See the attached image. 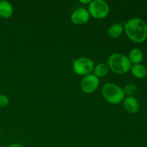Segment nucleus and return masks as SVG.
<instances>
[{
	"mask_svg": "<svg viewBox=\"0 0 147 147\" xmlns=\"http://www.w3.org/2000/svg\"><path fill=\"white\" fill-rule=\"evenodd\" d=\"M123 30L127 37L135 43H142L147 38V24L139 17L130 19L125 23Z\"/></svg>",
	"mask_w": 147,
	"mask_h": 147,
	"instance_id": "1",
	"label": "nucleus"
},
{
	"mask_svg": "<svg viewBox=\"0 0 147 147\" xmlns=\"http://www.w3.org/2000/svg\"><path fill=\"white\" fill-rule=\"evenodd\" d=\"M109 68L116 74H124L130 71L132 64L128 57L121 53H113L108 58Z\"/></svg>",
	"mask_w": 147,
	"mask_h": 147,
	"instance_id": "2",
	"label": "nucleus"
},
{
	"mask_svg": "<svg viewBox=\"0 0 147 147\" xmlns=\"http://www.w3.org/2000/svg\"><path fill=\"white\" fill-rule=\"evenodd\" d=\"M101 93L106 101L113 105L121 103L125 98L123 88L113 83H107L103 85Z\"/></svg>",
	"mask_w": 147,
	"mask_h": 147,
	"instance_id": "3",
	"label": "nucleus"
},
{
	"mask_svg": "<svg viewBox=\"0 0 147 147\" xmlns=\"http://www.w3.org/2000/svg\"><path fill=\"white\" fill-rule=\"evenodd\" d=\"M73 69L75 73L80 76H86L93 71L94 62L89 57H81L73 60Z\"/></svg>",
	"mask_w": 147,
	"mask_h": 147,
	"instance_id": "4",
	"label": "nucleus"
},
{
	"mask_svg": "<svg viewBox=\"0 0 147 147\" xmlns=\"http://www.w3.org/2000/svg\"><path fill=\"white\" fill-rule=\"evenodd\" d=\"M88 11L93 18L103 19L109 15L110 7L104 0H93L88 4Z\"/></svg>",
	"mask_w": 147,
	"mask_h": 147,
	"instance_id": "5",
	"label": "nucleus"
},
{
	"mask_svg": "<svg viewBox=\"0 0 147 147\" xmlns=\"http://www.w3.org/2000/svg\"><path fill=\"white\" fill-rule=\"evenodd\" d=\"M100 80L93 73L84 76L80 82V87L85 93H92L98 88Z\"/></svg>",
	"mask_w": 147,
	"mask_h": 147,
	"instance_id": "6",
	"label": "nucleus"
},
{
	"mask_svg": "<svg viewBox=\"0 0 147 147\" xmlns=\"http://www.w3.org/2000/svg\"><path fill=\"white\" fill-rule=\"evenodd\" d=\"M90 19V14L88 11L84 8H78L74 10L70 15V20L72 22L77 25L86 24Z\"/></svg>",
	"mask_w": 147,
	"mask_h": 147,
	"instance_id": "7",
	"label": "nucleus"
},
{
	"mask_svg": "<svg viewBox=\"0 0 147 147\" xmlns=\"http://www.w3.org/2000/svg\"><path fill=\"white\" fill-rule=\"evenodd\" d=\"M122 102H123V107L126 111L132 114L138 113L140 109L139 101L134 96H126Z\"/></svg>",
	"mask_w": 147,
	"mask_h": 147,
	"instance_id": "8",
	"label": "nucleus"
},
{
	"mask_svg": "<svg viewBox=\"0 0 147 147\" xmlns=\"http://www.w3.org/2000/svg\"><path fill=\"white\" fill-rule=\"evenodd\" d=\"M14 11L12 5L7 0L0 1V17L3 19H8L11 17Z\"/></svg>",
	"mask_w": 147,
	"mask_h": 147,
	"instance_id": "9",
	"label": "nucleus"
},
{
	"mask_svg": "<svg viewBox=\"0 0 147 147\" xmlns=\"http://www.w3.org/2000/svg\"><path fill=\"white\" fill-rule=\"evenodd\" d=\"M127 57L131 64H140L144 59V54L140 49L133 48L130 50Z\"/></svg>",
	"mask_w": 147,
	"mask_h": 147,
	"instance_id": "10",
	"label": "nucleus"
},
{
	"mask_svg": "<svg viewBox=\"0 0 147 147\" xmlns=\"http://www.w3.org/2000/svg\"><path fill=\"white\" fill-rule=\"evenodd\" d=\"M131 72L133 76L139 79L144 78L147 76V68L143 64L133 65L131 67Z\"/></svg>",
	"mask_w": 147,
	"mask_h": 147,
	"instance_id": "11",
	"label": "nucleus"
},
{
	"mask_svg": "<svg viewBox=\"0 0 147 147\" xmlns=\"http://www.w3.org/2000/svg\"><path fill=\"white\" fill-rule=\"evenodd\" d=\"M123 26L121 23L113 24L109 27L108 30V34L110 37L113 39L118 38L122 34L123 32Z\"/></svg>",
	"mask_w": 147,
	"mask_h": 147,
	"instance_id": "12",
	"label": "nucleus"
},
{
	"mask_svg": "<svg viewBox=\"0 0 147 147\" xmlns=\"http://www.w3.org/2000/svg\"><path fill=\"white\" fill-rule=\"evenodd\" d=\"M93 74L98 78H103L108 75L109 72V66L107 64L103 63H100L96 65L93 69Z\"/></svg>",
	"mask_w": 147,
	"mask_h": 147,
	"instance_id": "13",
	"label": "nucleus"
},
{
	"mask_svg": "<svg viewBox=\"0 0 147 147\" xmlns=\"http://www.w3.org/2000/svg\"><path fill=\"white\" fill-rule=\"evenodd\" d=\"M123 90L125 95H127V96H133V95L137 91V87L134 83H128L125 86Z\"/></svg>",
	"mask_w": 147,
	"mask_h": 147,
	"instance_id": "14",
	"label": "nucleus"
},
{
	"mask_svg": "<svg viewBox=\"0 0 147 147\" xmlns=\"http://www.w3.org/2000/svg\"><path fill=\"white\" fill-rule=\"evenodd\" d=\"M9 99L5 95L0 94V108L6 107L9 105Z\"/></svg>",
	"mask_w": 147,
	"mask_h": 147,
	"instance_id": "15",
	"label": "nucleus"
},
{
	"mask_svg": "<svg viewBox=\"0 0 147 147\" xmlns=\"http://www.w3.org/2000/svg\"><path fill=\"white\" fill-rule=\"evenodd\" d=\"M7 147H24L22 144H17V143H14L10 144L9 146H8Z\"/></svg>",
	"mask_w": 147,
	"mask_h": 147,
	"instance_id": "16",
	"label": "nucleus"
},
{
	"mask_svg": "<svg viewBox=\"0 0 147 147\" xmlns=\"http://www.w3.org/2000/svg\"><path fill=\"white\" fill-rule=\"evenodd\" d=\"M92 0H87V1H83V0H80V3H83V4H89L90 2H91Z\"/></svg>",
	"mask_w": 147,
	"mask_h": 147,
	"instance_id": "17",
	"label": "nucleus"
},
{
	"mask_svg": "<svg viewBox=\"0 0 147 147\" xmlns=\"http://www.w3.org/2000/svg\"><path fill=\"white\" fill-rule=\"evenodd\" d=\"M1 132H0V140H1Z\"/></svg>",
	"mask_w": 147,
	"mask_h": 147,
	"instance_id": "18",
	"label": "nucleus"
},
{
	"mask_svg": "<svg viewBox=\"0 0 147 147\" xmlns=\"http://www.w3.org/2000/svg\"><path fill=\"white\" fill-rule=\"evenodd\" d=\"M0 147H2V146H0Z\"/></svg>",
	"mask_w": 147,
	"mask_h": 147,
	"instance_id": "19",
	"label": "nucleus"
}]
</instances>
